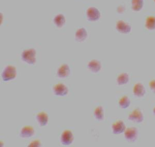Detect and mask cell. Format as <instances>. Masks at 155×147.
<instances>
[{
	"label": "cell",
	"mask_w": 155,
	"mask_h": 147,
	"mask_svg": "<svg viewBox=\"0 0 155 147\" xmlns=\"http://www.w3.org/2000/svg\"><path fill=\"white\" fill-rule=\"evenodd\" d=\"M21 58L23 61L30 65H33L36 62V51L34 49L26 50L22 53Z\"/></svg>",
	"instance_id": "obj_1"
},
{
	"label": "cell",
	"mask_w": 155,
	"mask_h": 147,
	"mask_svg": "<svg viewBox=\"0 0 155 147\" xmlns=\"http://www.w3.org/2000/svg\"><path fill=\"white\" fill-rule=\"evenodd\" d=\"M16 77V69L12 66H8L2 73V77L4 81L12 80Z\"/></svg>",
	"instance_id": "obj_2"
},
{
	"label": "cell",
	"mask_w": 155,
	"mask_h": 147,
	"mask_svg": "<svg viewBox=\"0 0 155 147\" xmlns=\"http://www.w3.org/2000/svg\"><path fill=\"white\" fill-rule=\"evenodd\" d=\"M87 19L90 21H96L101 18V12L96 7H91L87 12Z\"/></svg>",
	"instance_id": "obj_3"
},
{
	"label": "cell",
	"mask_w": 155,
	"mask_h": 147,
	"mask_svg": "<svg viewBox=\"0 0 155 147\" xmlns=\"http://www.w3.org/2000/svg\"><path fill=\"white\" fill-rule=\"evenodd\" d=\"M125 137L129 142H133L136 141L138 136V131L136 128H128L125 131Z\"/></svg>",
	"instance_id": "obj_4"
},
{
	"label": "cell",
	"mask_w": 155,
	"mask_h": 147,
	"mask_svg": "<svg viewBox=\"0 0 155 147\" xmlns=\"http://www.w3.org/2000/svg\"><path fill=\"white\" fill-rule=\"evenodd\" d=\"M128 119L130 121L136 123H141L144 120V116L141 110L136 109L132 111L128 116Z\"/></svg>",
	"instance_id": "obj_5"
},
{
	"label": "cell",
	"mask_w": 155,
	"mask_h": 147,
	"mask_svg": "<svg viewBox=\"0 0 155 147\" xmlns=\"http://www.w3.org/2000/svg\"><path fill=\"white\" fill-rule=\"evenodd\" d=\"M74 136L71 131L66 130L63 132L61 137V141L63 145H71L73 142Z\"/></svg>",
	"instance_id": "obj_6"
},
{
	"label": "cell",
	"mask_w": 155,
	"mask_h": 147,
	"mask_svg": "<svg viewBox=\"0 0 155 147\" xmlns=\"http://www.w3.org/2000/svg\"><path fill=\"white\" fill-rule=\"evenodd\" d=\"M116 30L118 32L122 34H128L131 31V27L129 24L123 20L118 21L116 25Z\"/></svg>",
	"instance_id": "obj_7"
},
{
	"label": "cell",
	"mask_w": 155,
	"mask_h": 147,
	"mask_svg": "<svg viewBox=\"0 0 155 147\" xmlns=\"http://www.w3.org/2000/svg\"><path fill=\"white\" fill-rule=\"evenodd\" d=\"M125 130V124L121 120L116 121L112 126V131L114 134H120L124 132Z\"/></svg>",
	"instance_id": "obj_8"
},
{
	"label": "cell",
	"mask_w": 155,
	"mask_h": 147,
	"mask_svg": "<svg viewBox=\"0 0 155 147\" xmlns=\"http://www.w3.org/2000/svg\"><path fill=\"white\" fill-rule=\"evenodd\" d=\"M53 93L58 96H65L68 93V90L64 84H58L53 88Z\"/></svg>",
	"instance_id": "obj_9"
},
{
	"label": "cell",
	"mask_w": 155,
	"mask_h": 147,
	"mask_svg": "<svg viewBox=\"0 0 155 147\" xmlns=\"http://www.w3.org/2000/svg\"><path fill=\"white\" fill-rule=\"evenodd\" d=\"M71 74V69L68 65L63 64L58 68L57 75L60 78H65L68 77Z\"/></svg>",
	"instance_id": "obj_10"
},
{
	"label": "cell",
	"mask_w": 155,
	"mask_h": 147,
	"mask_svg": "<svg viewBox=\"0 0 155 147\" xmlns=\"http://www.w3.org/2000/svg\"><path fill=\"white\" fill-rule=\"evenodd\" d=\"M145 88L143 84L137 83L134 85L133 88V93L137 97H142L145 94Z\"/></svg>",
	"instance_id": "obj_11"
},
{
	"label": "cell",
	"mask_w": 155,
	"mask_h": 147,
	"mask_svg": "<svg viewBox=\"0 0 155 147\" xmlns=\"http://www.w3.org/2000/svg\"><path fill=\"white\" fill-rule=\"evenodd\" d=\"M34 133H35V131H34L33 128L32 126H24L21 130L20 133V136L23 139L30 138L31 137L33 136Z\"/></svg>",
	"instance_id": "obj_12"
},
{
	"label": "cell",
	"mask_w": 155,
	"mask_h": 147,
	"mask_svg": "<svg viewBox=\"0 0 155 147\" xmlns=\"http://www.w3.org/2000/svg\"><path fill=\"white\" fill-rule=\"evenodd\" d=\"M87 37V30L82 28L77 31L75 34V39L78 42H82L86 40Z\"/></svg>",
	"instance_id": "obj_13"
},
{
	"label": "cell",
	"mask_w": 155,
	"mask_h": 147,
	"mask_svg": "<svg viewBox=\"0 0 155 147\" xmlns=\"http://www.w3.org/2000/svg\"><path fill=\"white\" fill-rule=\"evenodd\" d=\"M88 69L93 73L99 72L101 69V65L100 61L97 60H92L87 65Z\"/></svg>",
	"instance_id": "obj_14"
},
{
	"label": "cell",
	"mask_w": 155,
	"mask_h": 147,
	"mask_svg": "<svg viewBox=\"0 0 155 147\" xmlns=\"http://www.w3.org/2000/svg\"><path fill=\"white\" fill-rule=\"evenodd\" d=\"M37 120L41 126H44L47 125L48 122V116L44 112H41L37 115Z\"/></svg>",
	"instance_id": "obj_15"
},
{
	"label": "cell",
	"mask_w": 155,
	"mask_h": 147,
	"mask_svg": "<svg viewBox=\"0 0 155 147\" xmlns=\"http://www.w3.org/2000/svg\"><path fill=\"white\" fill-rule=\"evenodd\" d=\"M65 17L63 15H58L54 18V23L55 25L59 28L63 27L65 24Z\"/></svg>",
	"instance_id": "obj_16"
},
{
	"label": "cell",
	"mask_w": 155,
	"mask_h": 147,
	"mask_svg": "<svg viewBox=\"0 0 155 147\" xmlns=\"http://www.w3.org/2000/svg\"><path fill=\"white\" fill-rule=\"evenodd\" d=\"M129 81V76L127 73H123L120 74L116 79V82L119 85H125Z\"/></svg>",
	"instance_id": "obj_17"
},
{
	"label": "cell",
	"mask_w": 155,
	"mask_h": 147,
	"mask_svg": "<svg viewBox=\"0 0 155 147\" xmlns=\"http://www.w3.org/2000/svg\"><path fill=\"white\" fill-rule=\"evenodd\" d=\"M144 5V0H132L131 7L132 10L134 11H139L143 8Z\"/></svg>",
	"instance_id": "obj_18"
},
{
	"label": "cell",
	"mask_w": 155,
	"mask_h": 147,
	"mask_svg": "<svg viewBox=\"0 0 155 147\" xmlns=\"http://www.w3.org/2000/svg\"><path fill=\"white\" fill-rule=\"evenodd\" d=\"M145 25L147 30L153 31L155 30V17H149L145 21Z\"/></svg>",
	"instance_id": "obj_19"
},
{
	"label": "cell",
	"mask_w": 155,
	"mask_h": 147,
	"mask_svg": "<svg viewBox=\"0 0 155 147\" xmlns=\"http://www.w3.org/2000/svg\"><path fill=\"white\" fill-rule=\"evenodd\" d=\"M94 116L96 119L102 120L104 118V110L102 106H98L94 111Z\"/></svg>",
	"instance_id": "obj_20"
},
{
	"label": "cell",
	"mask_w": 155,
	"mask_h": 147,
	"mask_svg": "<svg viewBox=\"0 0 155 147\" xmlns=\"http://www.w3.org/2000/svg\"><path fill=\"white\" fill-rule=\"evenodd\" d=\"M130 101L127 96H124L120 98L119 101V105L122 109H125L128 108L130 105Z\"/></svg>",
	"instance_id": "obj_21"
},
{
	"label": "cell",
	"mask_w": 155,
	"mask_h": 147,
	"mask_svg": "<svg viewBox=\"0 0 155 147\" xmlns=\"http://www.w3.org/2000/svg\"><path fill=\"white\" fill-rule=\"evenodd\" d=\"M41 143L40 141L38 140H35L31 142L29 145H28V147H41Z\"/></svg>",
	"instance_id": "obj_22"
},
{
	"label": "cell",
	"mask_w": 155,
	"mask_h": 147,
	"mask_svg": "<svg viewBox=\"0 0 155 147\" xmlns=\"http://www.w3.org/2000/svg\"><path fill=\"white\" fill-rule=\"evenodd\" d=\"M149 86H150V89L152 90V91L153 93H155V80H152V81H150L149 84Z\"/></svg>",
	"instance_id": "obj_23"
},
{
	"label": "cell",
	"mask_w": 155,
	"mask_h": 147,
	"mask_svg": "<svg viewBox=\"0 0 155 147\" xmlns=\"http://www.w3.org/2000/svg\"><path fill=\"white\" fill-rule=\"evenodd\" d=\"M153 114H154V115H155V107L154 108V109H153Z\"/></svg>",
	"instance_id": "obj_24"
},
{
	"label": "cell",
	"mask_w": 155,
	"mask_h": 147,
	"mask_svg": "<svg viewBox=\"0 0 155 147\" xmlns=\"http://www.w3.org/2000/svg\"><path fill=\"white\" fill-rule=\"evenodd\" d=\"M154 1H155V0H154Z\"/></svg>",
	"instance_id": "obj_25"
}]
</instances>
